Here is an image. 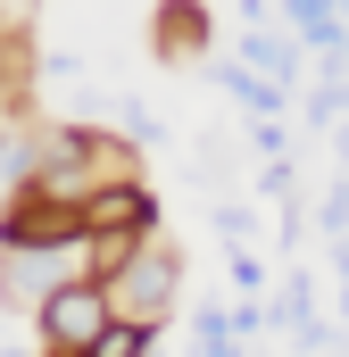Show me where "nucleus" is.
Masks as SVG:
<instances>
[{
  "instance_id": "nucleus-1",
  "label": "nucleus",
  "mask_w": 349,
  "mask_h": 357,
  "mask_svg": "<svg viewBox=\"0 0 349 357\" xmlns=\"http://www.w3.org/2000/svg\"><path fill=\"white\" fill-rule=\"evenodd\" d=\"M100 324H108V282H91V274L59 282V291L42 299V341H50V349H67V357H84Z\"/></svg>"
},
{
  "instance_id": "nucleus-2",
  "label": "nucleus",
  "mask_w": 349,
  "mask_h": 357,
  "mask_svg": "<svg viewBox=\"0 0 349 357\" xmlns=\"http://www.w3.org/2000/svg\"><path fill=\"white\" fill-rule=\"evenodd\" d=\"M174 274H183L174 250H133L125 266L108 274V307H117V316H133V324H158V299L174 291Z\"/></svg>"
},
{
  "instance_id": "nucleus-3",
  "label": "nucleus",
  "mask_w": 349,
  "mask_h": 357,
  "mask_svg": "<svg viewBox=\"0 0 349 357\" xmlns=\"http://www.w3.org/2000/svg\"><path fill=\"white\" fill-rule=\"evenodd\" d=\"M150 225H158V199H150L142 183H108V191L84 199V233H133V241H142Z\"/></svg>"
},
{
  "instance_id": "nucleus-4",
  "label": "nucleus",
  "mask_w": 349,
  "mask_h": 357,
  "mask_svg": "<svg viewBox=\"0 0 349 357\" xmlns=\"http://www.w3.org/2000/svg\"><path fill=\"white\" fill-rule=\"evenodd\" d=\"M283 17H291V33H299L316 59L349 42V25H341V8H333V0H283Z\"/></svg>"
},
{
  "instance_id": "nucleus-5",
  "label": "nucleus",
  "mask_w": 349,
  "mask_h": 357,
  "mask_svg": "<svg viewBox=\"0 0 349 357\" xmlns=\"http://www.w3.org/2000/svg\"><path fill=\"white\" fill-rule=\"evenodd\" d=\"M208 75H216V84L233 91V100H242V108H250V116H283V100H291V91H283V84H266V75H250V67H242V59H216V67H208Z\"/></svg>"
},
{
  "instance_id": "nucleus-6",
  "label": "nucleus",
  "mask_w": 349,
  "mask_h": 357,
  "mask_svg": "<svg viewBox=\"0 0 349 357\" xmlns=\"http://www.w3.org/2000/svg\"><path fill=\"white\" fill-rule=\"evenodd\" d=\"M242 67L266 75V84L291 91V67H299V42H283V33H242Z\"/></svg>"
},
{
  "instance_id": "nucleus-7",
  "label": "nucleus",
  "mask_w": 349,
  "mask_h": 357,
  "mask_svg": "<svg viewBox=\"0 0 349 357\" xmlns=\"http://www.w3.org/2000/svg\"><path fill=\"white\" fill-rule=\"evenodd\" d=\"M150 341H158V324H133V316H108V324L91 333V349H84V357H142Z\"/></svg>"
},
{
  "instance_id": "nucleus-8",
  "label": "nucleus",
  "mask_w": 349,
  "mask_h": 357,
  "mask_svg": "<svg viewBox=\"0 0 349 357\" xmlns=\"http://www.w3.org/2000/svg\"><path fill=\"white\" fill-rule=\"evenodd\" d=\"M174 42H183V50H191V42H208V17H200L191 0H183V8H167V17H158V59H174Z\"/></svg>"
},
{
  "instance_id": "nucleus-9",
  "label": "nucleus",
  "mask_w": 349,
  "mask_h": 357,
  "mask_svg": "<svg viewBox=\"0 0 349 357\" xmlns=\"http://www.w3.org/2000/svg\"><path fill=\"white\" fill-rule=\"evenodd\" d=\"M208 216H216V233H225V241H233V250H250V241H258V216H250V208H242V199H216V208H208Z\"/></svg>"
},
{
  "instance_id": "nucleus-10",
  "label": "nucleus",
  "mask_w": 349,
  "mask_h": 357,
  "mask_svg": "<svg viewBox=\"0 0 349 357\" xmlns=\"http://www.w3.org/2000/svg\"><path fill=\"white\" fill-rule=\"evenodd\" d=\"M225 274H233V291L250 299V291H266V266L250 258V250H225Z\"/></svg>"
},
{
  "instance_id": "nucleus-11",
  "label": "nucleus",
  "mask_w": 349,
  "mask_h": 357,
  "mask_svg": "<svg viewBox=\"0 0 349 357\" xmlns=\"http://www.w3.org/2000/svg\"><path fill=\"white\" fill-rule=\"evenodd\" d=\"M333 8H341V17H349V0H333Z\"/></svg>"
}]
</instances>
